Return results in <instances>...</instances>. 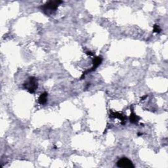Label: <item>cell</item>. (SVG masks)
<instances>
[{
	"label": "cell",
	"instance_id": "6da1fadb",
	"mask_svg": "<svg viewBox=\"0 0 168 168\" xmlns=\"http://www.w3.org/2000/svg\"><path fill=\"white\" fill-rule=\"evenodd\" d=\"M62 3V1H50L41 5L40 9L43 13L47 16H50L56 11L59 5Z\"/></svg>",
	"mask_w": 168,
	"mask_h": 168
},
{
	"label": "cell",
	"instance_id": "7a4b0ae2",
	"mask_svg": "<svg viewBox=\"0 0 168 168\" xmlns=\"http://www.w3.org/2000/svg\"><path fill=\"white\" fill-rule=\"evenodd\" d=\"M23 88L30 93H34L38 88V81L36 77L31 76L23 84Z\"/></svg>",
	"mask_w": 168,
	"mask_h": 168
},
{
	"label": "cell",
	"instance_id": "3957f363",
	"mask_svg": "<svg viewBox=\"0 0 168 168\" xmlns=\"http://www.w3.org/2000/svg\"><path fill=\"white\" fill-rule=\"evenodd\" d=\"M117 166L118 167H122V168L135 167V166L133 165V162L127 158H126V157H123V158L120 159L117 162Z\"/></svg>",
	"mask_w": 168,
	"mask_h": 168
},
{
	"label": "cell",
	"instance_id": "277c9868",
	"mask_svg": "<svg viewBox=\"0 0 168 168\" xmlns=\"http://www.w3.org/2000/svg\"><path fill=\"white\" fill-rule=\"evenodd\" d=\"M102 58L101 56L96 57L95 58H94L93 60V67H92L89 70H88L87 71L84 72L82 76V78L84 76L85 74H87L89 72H93V71H94V70H95L97 69V68L98 67L99 65H101V64L102 63Z\"/></svg>",
	"mask_w": 168,
	"mask_h": 168
},
{
	"label": "cell",
	"instance_id": "5b68a950",
	"mask_svg": "<svg viewBox=\"0 0 168 168\" xmlns=\"http://www.w3.org/2000/svg\"><path fill=\"white\" fill-rule=\"evenodd\" d=\"M110 117L113 118H118L119 120H121L122 124L124 125L126 123V117L125 115L122 114V113L118 112H113L112 110L110 111Z\"/></svg>",
	"mask_w": 168,
	"mask_h": 168
},
{
	"label": "cell",
	"instance_id": "8992f818",
	"mask_svg": "<svg viewBox=\"0 0 168 168\" xmlns=\"http://www.w3.org/2000/svg\"><path fill=\"white\" fill-rule=\"evenodd\" d=\"M140 118L137 116L136 114L133 112V109H131V115L129 116V121L132 123H137L140 120Z\"/></svg>",
	"mask_w": 168,
	"mask_h": 168
},
{
	"label": "cell",
	"instance_id": "52a82bcc",
	"mask_svg": "<svg viewBox=\"0 0 168 168\" xmlns=\"http://www.w3.org/2000/svg\"><path fill=\"white\" fill-rule=\"evenodd\" d=\"M47 97H48V93H47V92H43V93H42L39 97L38 102L41 105H45L47 101Z\"/></svg>",
	"mask_w": 168,
	"mask_h": 168
},
{
	"label": "cell",
	"instance_id": "ba28073f",
	"mask_svg": "<svg viewBox=\"0 0 168 168\" xmlns=\"http://www.w3.org/2000/svg\"><path fill=\"white\" fill-rule=\"evenodd\" d=\"M162 31L160 27L158 24H154L153 26V32L154 33H160V32Z\"/></svg>",
	"mask_w": 168,
	"mask_h": 168
},
{
	"label": "cell",
	"instance_id": "9c48e42d",
	"mask_svg": "<svg viewBox=\"0 0 168 168\" xmlns=\"http://www.w3.org/2000/svg\"><path fill=\"white\" fill-rule=\"evenodd\" d=\"M86 54H87V55H89V56H93V53H92L91 52H90V51H88V52H87V53H86Z\"/></svg>",
	"mask_w": 168,
	"mask_h": 168
}]
</instances>
